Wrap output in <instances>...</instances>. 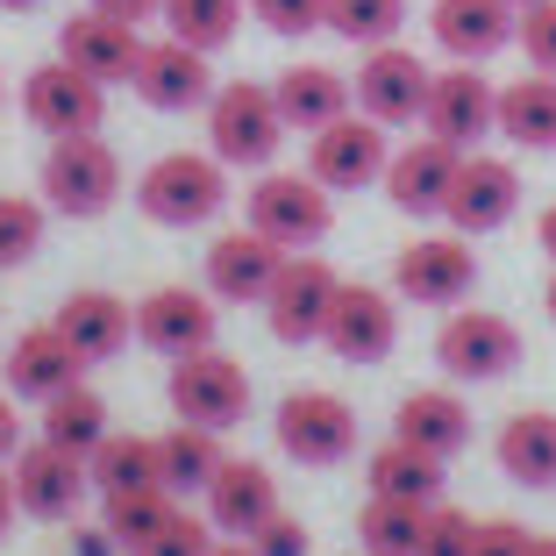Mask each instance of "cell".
Listing matches in <instances>:
<instances>
[{
    "label": "cell",
    "mask_w": 556,
    "mask_h": 556,
    "mask_svg": "<svg viewBox=\"0 0 556 556\" xmlns=\"http://www.w3.org/2000/svg\"><path fill=\"white\" fill-rule=\"evenodd\" d=\"M528 556H556V535H528Z\"/></svg>",
    "instance_id": "obj_50"
},
{
    "label": "cell",
    "mask_w": 556,
    "mask_h": 556,
    "mask_svg": "<svg viewBox=\"0 0 556 556\" xmlns=\"http://www.w3.org/2000/svg\"><path fill=\"white\" fill-rule=\"evenodd\" d=\"M421 528H428V507H407V500H371L357 514L364 556H414L421 549Z\"/></svg>",
    "instance_id": "obj_36"
},
{
    "label": "cell",
    "mask_w": 556,
    "mask_h": 556,
    "mask_svg": "<svg viewBox=\"0 0 556 556\" xmlns=\"http://www.w3.org/2000/svg\"><path fill=\"white\" fill-rule=\"evenodd\" d=\"M243 222L257 236H271L278 250H314L336 229V200L314 172H264L243 200Z\"/></svg>",
    "instance_id": "obj_3"
},
{
    "label": "cell",
    "mask_w": 556,
    "mask_h": 556,
    "mask_svg": "<svg viewBox=\"0 0 556 556\" xmlns=\"http://www.w3.org/2000/svg\"><path fill=\"white\" fill-rule=\"evenodd\" d=\"M535 236H542V257H549V264H556V200H549V207H542V222H535Z\"/></svg>",
    "instance_id": "obj_49"
},
{
    "label": "cell",
    "mask_w": 556,
    "mask_h": 556,
    "mask_svg": "<svg viewBox=\"0 0 556 556\" xmlns=\"http://www.w3.org/2000/svg\"><path fill=\"white\" fill-rule=\"evenodd\" d=\"M521 207V172H514L507 157H464L457 164V186H450V200H442V222L457 236H492L507 214Z\"/></svg>",
    "instance_id": "obj_19"
},
{
    "label": "cell",
    "mask_w": 556,
    "mask_h": 556,
    "mask_svg": "<svg viewBox=\"0 0 556 556\" xmlns=\"http://www.w3.org/2000/svg\"><path fill=\"white\" fill-rule=\"evenodd\" d=\"M93 471V492H136V485H164V457H157V435H108L86 457Z\"/></svg>",
    "instance_id": "obj_34"
},
{
    "label": "cell",
    "mask_w": 556,
    "mask_h": 556,
    "mask_svg": "<svg viewBox=\"0 0 556 556\" xmlns=\"http://www.w3.org/2000/svg\"><path fill=\"white\" fill-rule=\"evenodd\" d=\"M435 364L464 386H492L521 364V328L492 307H450V321L435 328Z\"/></svg>",
    "instance_id": "obj_6"
},
{
    "label": "cell",
    "mask_w": 556,
    "mask_h": 556,
    "mask_svg": "<svg viewBox=\"0 0 556 556\" xmlns=\"http://www.w3.org/2000/svg\"><path fill=\"white\" fill-rule=\"evenodd\" d=\"M286 257H293V250H278L271 236H257V229L243 222V229L214 236L200 271H207V293H214V300H229V307H264V293L278 286Z\"/></svg>",
    "instance_id": "obj_16"
},
{
    "label": "cell",
    "mask_w": 556,
    "mask_h": 556,
    "mask_svg": "<svg viewBox=\"0 0 556 556\" xmlns=\"http://www.w3.org/2000/svg\"><path fill=\"white\" fill-rule=\"evenodd\" d=\"M108 435H115V428H108V400H100L93 386H65L58 400H43V442H58L72 457H93Z\"/></svg>",
    "instance_id": "obj_32"
},
{
    "label": "cell",
    "mask_w": 556,
    "mask_h": 556,
    "mask_svg": "<svg viewBox=\"0 0 556 556\" xmlns=\"http://www.w3.org/2000/svg\"><path fill=\"white\" fill-rule=\"evenodd\" d=\"M136 556H214V521H207V514H186V507H179Z\"/></svg>",
    "instance_id": "obj_40"
},
{
    "label": "cell",
    "mask_w": 556,
    "mask_h": 556,
    "mask_svg": "<svg viewBox=\"0 0 556 556\" xmlns=\"http://www.w3.org/2000/svg\"><path fill=\"white\" fill-rule=\"evenodd\" d=\"M400 22H407V0H328L321 29L343 36V43L378 50V43H393V36H400Z\"/></svg>",
    "instance_id": "obj_37"
},
{
    "label": "cell",
    "mask_w": 556,
    "mask_h": 556,
    "mask_svg": "<svg viewBox=\"0 0 556 556\" xmlns=\"http://www.w3.org/2000/svg\"><path fill=\"white\" fill-rule=\"evenodd\" d=\"M58 328H65V343L79 350V364H108L129 350L136 336V307L108 286H79V293L58 300Z\"/></svg>",
    "instance_id": "obj_23"
},
{
    "label": "cell",
    "mask_w": 556,
    "mask_h": 556,
    "mask_svg": "<svg viewBox=\"0 0 556 556\" xmlns=\"http://www.w3.org/2000/svg\"><path fill=\"white\" fill-rule=\"evenodd\" d=\"M22 115L58 143V136H100V115H108V86L86 79L79 65L50 58L22 79Z\"/></svg>",
    "instance_id": "obj_11"
},
{
    "label": "cell",
    "mask_w": 556,
    "mask_h": 556,
    "mask_svg": "<svg viewBox=\"0 0 556 556\" xmlns=\"http://www.w3.org/2000/svg\"><path fill=\"white\" fill-rule=\"evenodd\" d=\"M514 22H521L514 0H435L428 8V36L450 65H485L492 50L514 43Z\"/></svg>",
    "instance_id": "obj_20"
},
{
    "label": "cell",
    "mask_w": 556,
    "mask_h": 556,
    "mask_svg": "<svg viewBox=\"0 0 556 556\" xmlns=\"http://www.w3.org/2000/svg\"><path fill=\"white\" fill-rule=\"evenodd\" d=\"M542 307H549V321H556V278H549V293H542Z\"/></svg>",
    "instance_id": "obj_53"
},
{
    "label": "cell",
    "mask_w": 556,
    "mask_h": 556,
    "mask_svg": "<svg viewBox=\"0 0 556 556\" xmlns=\"http://www.w3.org/2000/svg\"><path fill=\"white\" fill-rule=\"evenodd\" d=\"M250 15H257L271 36H314L321 15H328V0H250Z\"/></svg>",
    "instance_id": "obj_42"
},
{
    "label": "cell",
    "mask_w": 556,
    "mask_h": 556,
    "mask_svg": "<svg viewBox=\"0 0 556 556\" xmlns=\"http://www.w3.org/2000/svg\"><path fill=\"white\" fill-rule=\"evenodd\" d=\"M86 492H93L86 457H72V450H58V442L36 435L15 457V500H22V514H36V521H72Z\"/></svg>",
    "instance_id": "obj_18"
},
{
    "label": "cell",
    "mask_w": 556,
    "mask_h": 556,
    "mask_svg": "<svg viewBox=\"0 0 556 556\" xmlns=\"http://www.w3.org/2000/svg\"><path fill=\"white\" fill-rule=\"evenodd\" d=\"M136 207L157 222V229H207L214 214L229 207V164L200 157V150H164L136 179Z\"/></svg>",
    "instance_id": "obj_1"
},
{
    "label": "cell",
    "mask_w": 556,
    "mask_h": 556,
    "mask_svg": "<svg viewBox=\"0 0 556 556\" xmlns=\"http://www.w3.org/2000/svg\"><path fill=\"white\" fill-rule=\"evenodd\" d=\"M129 86H136L143 108H157V115H186V108H207L214 100V65H207V50L164 36V43H143Z\"/></svg>",
    "instance_id": "obj_17"
},
{
    "label": "cell",
    "mask_w": 556,
    "mask_h": 556,
    "mask_svg": "<svg viewBox=\"0 0 556 556\" xmlns=\"http://www.w3.org/2000/svg\"><path fill=\"white\" fill-rule=\"evenodd\" d=\"M164 29L214 58V50L243 29V0H164Z\"/></svg>",
    "instance_id": "obj_35"
},
{
    "label": "cell",
    "mask_w": 556,
    "mask_h": 556,
    "mask_svg": "<svg viewBox=\"0 0 556 556\" xmlns=\"http://www.w3.org/2000/svg\"><path fill=\"white\" fill-rule=\"evenodd\" d=\"M421 129L435 136V143H450V150H478L492 129H500V86H492L478 65L435 72L428 108H421Z\"/></svg>",
    "instance_id": "obj_12"
},
{
    "label": "cell",
    "mask_w": 556,
    "mask_h": 556,
    "mask_svg": "<svg viewBox=\"0 0 556 556\" xmlns=\"http://www.w3.org/2000/svg\"><path fill=\"white\" fill-rule=\"evenodd\" d=\"M514 50L528 58V72H549V79H556V0L521 8V22H514Z\"/></svg>",
    "instance_id": "obj_39"
},
{
    "label": "cell",
    "mask_w": 556,
    "mask_h": 556,
    "mask_svg": "<svg viewBox=\"0 0 556 556\" xmlns=\"http://www.w3.org/2000/svg\"><path fill=\"white\" fill-rule=\"evenodd\" d=\"M364 478H371V500H407V507H435V500H442V485H450V464L393 435L386 450H371Z\"/></svg>",
    "instance_id": "obj_28"
},
{
    "label": "cell",
    "mask_w": 556,
    "mask_h": 556,
    "mask_svg": "<svg viewBox=\"0 0 556 556\" xmlns=\"http://www.w3.org/2000/svg\"><path fill=\"white\" fill-rule=\"evenodd\" d=\"M207 500V521L214 535H229V542H250L264 521L278 514V478L264 471L257 457H229L222 471H214V485L200 492Z\"/></svg>",
    "instance_id": "obj_22"
},
{
    "label": "cell",
    "mask_w": 556,
    "mask_h": 556,
    "mask_svg": "<svg viewBox=\"0 0 556 556\" xmlns=\"http://www.w3.org/2000/svg\"><path fill=\"white\" fill-rule=\"evenodd\" d=\"M58 58H65V65H79L86 79H100V86H122V79H136L143 36H136V22L86 8V15H72L65 29H58Z\"/></svg>",
    "instance_id": "obj_21"
},
{
    "label": "cell",
    "mask_w": 556,
    "mask_h": 556,
    "mask_svg": "<svg viewBox=\"0 0 556 556\" xmlns=\"http://www.w3.org/2000/svg\"><path fill=\"white\" fill-rule=\"evenodd\" d=\"M500 136L514 150H556V79L549 72H521L514 86H500Z\"/></svg>",
    "instance_id": "obj_30"
},
{
    "label": "cell",
    "mask_w": 556,
    "mask_h": 556,
    "mask_svg": "<svg viewBox=\"0 0 556 556\" xmlns=\"http://www.w3.org/2000/svg\"><path fill=\"white\" fill-rule=\"evenodd\" d=\"M336 293H343L336 264H321L314 250H293L286 271H278V286L264 293V321H271L278 343H321L328 314H336Z\"/></svg>",
    "instance_id": "obj_9"
},
{
    "label": "cell",
    "mask_w": 556,
    "mask_h": 556,
    "mask_svg": "<svg viewBox=\"0 0 556 556\" xmlns=\"http://www.w3.org/2000/svg\"><path fill=\"white\" fill-rule=\"evenodd\" d=\"M43 222H50L43 200L0 193V271H15V264H29L36 250H43Z\"/></svg>",
    "instance_id": "obj_38"
},
{
    "label": "cell",
    "mask_w": 556,
    "mask_h": 556,
    "mask_svg": "<svg viewBox=\"0 0 556 556\" xmlns=\"http://www.w3.org/2000/svg\"><path fill=\"white\" fill-rule=\"evenodd\" d=\"M179 514V500L164 485H136V492H100V528L122 542V556H136L164 521Z\"/></svg>",
    "instance_id": "obj_33"
},
{
    "label": "cell",
    "mask_w": 556,
    "mask_h": 556,
    "mask_svg": "<svg viewBox=\"0 0 556 556\" xmlns=\"http://www.w3.org/2000/svg\"><path fill=\"white\" fill-rule=\"evenodd\" d=\"M157 457H164V492L172 500H193V492H207L214 485V471H222V435L214 428H193V421H179L172 435H157Z\"/></svg>",
    "instance_id": "obj_31"
},
{
    "label": "cell",
    "mask_w": 556,
    "mask_h": 556,
    "mask_svg": "<svg viewBox=\"0 0 556 556\" xmlns=\"http://www.w3.org/2000/svg\"><path fill=\"white\" fill-rule=\"evenodd\" d=\"M22 450H29V442H22V414H15V400L0 393V464L22 457Z\"/></svg>",
    "instance_id": "obj_45"
},
{
    "label": "cell",
    "mask_w": 556,
    "mask_h": 556,
    "mask_svg": "<svg viewBox=\"0 0 556 556\" xmlns=\"http://www.w3.org/2000/svg\"><path fill=\"white\" fill-rule=\"evenodd\" d=\"M86 8H100V15H122V22H150V15H164V0H86Z\"/></svg>",
    "instance_id": "obj_46"
},
{
    "label": "cell",
    "mask_w": 556,
    "mask_h": 556,
    "mask_svg": "<svg viewBox=\"0 0 556 556\" xmlns=\"http://www.w3.org/2000/svg\"><path fill=\"white\" fill-rule=\"evenodd\" d=\"M164 400H172V414H179V421L229 435V428L250 414V371L229 357V350H193V357L172 364Z\"/></svg>",
    "instance_id": "obj_5"
},
{
    "label": "cell",
    "mask_w": 556,
    "mask_h": 556,
    "mask_svg": "<svg viewBox=\"0 0 556 556\" xmlns=\"http://www.w3.org/2000/svg\"><path fill=\"white\" fill-rule=\"evenodd\" d=\"M122 200V157L100 136H58L43 157V207L72 214V222H93Z\"/></svg>",
    "instance_id": "obj_4"
},
{
    "label": "cell",
    "mask_w": 556,
    "mask_h": 556,
    "mask_svg": "<svg viewBox=\"0 0 556 556\" xmlns=\"http://www.w3.org/2000/svg\"><path fill=\"white\" fill-rule=\"evenodd\" d=\"M278 143H286V115H278V93L257 79H229L214 86L207 100V150L222 164H243V172H271Z\"/></svg>",
    "instance_id": "obj_2"
},
{
    "label": "cell",
    "mask_w": 556,
    "mask_h": 556,
    "mask_svg": "<svg viewBox=\"0 0 556 556\" xmlns=\"http://www.w3.org/2000/svg\"><path fill=\"white\" fill-rule=\"evenodd\" d=\"M0 8H8V15H29V8H43V0H0Z\"/></svg>",
    "instance_id": "obj_52"
},
{
    "label": "cell",
    "mask_w": 556,
    "mask_h": 556,
    "mask_svg": "<svg viewBox=\"0 0 556 556\" xmlns=\"http://www.w3.org/2000/svg\"><path fill=\"white\" fill-rule=\"evenodd\" d=\"M386 164H393L386 122L357 115V108H350L343 122L314 129V143H307V172L328 186V193H364V186H386Z\"/></svg>",
    "instance_id": "obj_7"
},
{
    "label": "cell",
    "mask_w": 556,
    "mask_h": 556,
    "mask_svg": "<svg viewBox=\"0 0 556 556\" xmlns=\"http://www.w3.org/2000/svg\"><path fill=\"white\" fill-rule=\"evenodd\" d=\"M250 549H257V556H314V535L293 521V514H271V521L250 535Z\"/></svg>",
    "instance_id": "obj_43"
},
{
    "label": "cell",
    "mask_w": 556,
    "mask_h": 556,
    "mask_svg": "<svg viewBox=\"0 0 556 556\" xmlns=\"http://www.w3.org/2000/svg\"><path fill=\"white\" fill-rule=\"evenodd\" d=\"M328 350L343 364H386L400 343V293H386V286H350L343 278V293H336V314H328Z\"/></svg>",
    "instance_id": "obj_15"
},
{
    "label": "cell",
    "mask_w": 556,
    "mask_h": 556,
    "mask_svg": "<svg viewBox=\"0 0 556 556\" xmlns=\"http://www.w3.org/2000/svg\"><path fill=\"white\" fill-rule=\"evenodd\" d=\"M428 86H435V72L414 50L378 43V50H364V65H357V115L386 122V129H414L428 108Z\"/></svg>",
    "instance_id": "obj_13"
},
{
    "label": "cell",
    "mask_w": 556,
    "mask_h": 556,
    "mask_svg": "<svg viewBox=\"0 0 556 556\" xmlns=\"http://www.w3.org/2000/svg\"><path fill=\"white\" fill-rule=\"evenodd\" d=\"M278 93V115H286V129H328V122H343L350 108H357V86L343 79L336 65H286L271 79Z\"/></svg>",
    "instance_id": "obj_26"
},
{
    "label": "cell",
    "mask_w": 556,
    "mask_h": 556,
    "mask_svg": "<svg viewBox=\"0 0 556 556\" xmlns=\"http://www.w3.org/2000/svg\"><path fill=\"white\" fill-rule=\"evenodd\" d=\"M471 157V150H450L435 143V136H414L407 150H393V164H386V193H393L400 214H442V200H450V186H457V164Z\"/></svg>",
    "instance_id": "obj_24"
},
{
    "label": "cell",
    "mask_w": 556,
    "mask_h": 556,
    "mask_svg": "<svg viewBox=\"0 0 556 556\" xmlns=\"http://www.w3.org/2000/svg\"><path fill=\"white\" fill-rule=\"evenodd\" d=\"M72 549H79V556H122V542L108 535V528H79V535H72Z\"/></svg>",
    "instance_id": "obj_47"
},
{
    "label": "cell",
    "mask_w": 556,
    "mask_h": 556,
    "mask_svg": "<svg viewBox=\"0 0 556 556\" xmlns=\"http://www.w3.org/2000/svg\"><path fill=\"white\" fill-rule=\"evenodd\" d=\"M79 371H86V364H79V350L65 343V328H58V321L15 336V350L0 357V378L15 386V400H36V407L58 400L65 386H79Z\"/></svg>",
    "instance_id": "obj_25"
},
{
    "label": "cell",
    "mask_w": 556,
    "mask_h": 556,
    "mask_svg": "<svg viewBox=\"0 0 556 556\" xmlns=\"http://www.w3.org/2000/svg\"><path fill=\"white\" fill-rule=\"evenodd\" d=\"M15 514H22V500H15V471H8V464H0V535H8V528H15Z\"/></svg>",
    "instance_id": "obj_48"
},
{
    "label": "cell",
    "mask_w": 556,
    "mask_h": 556,
    "mask_svg": "<svg viewBox=\"0 0 556 556\" xmlns=\"http://www.w3.org/2000/svg\"><path fill=\"white\" fill-rule=\"evenodd\" d=\"M471 542H478V521L464 507H428V528H421V549L414 556H471Z\"/></svg>",
    "instance_id": "obj_41"
},
{
    "label": "cell",
    "mask_w": 556,
    "mask_h": 556,
    "mask_svg": "<svg viewBox=\"0 0 556 556\" xmlns=\"http://www.w3.org/2000/svg\"><path fill=\"white\" fill-rule=\"evenodd\" d=\"M271 435L278 450L293 464H307V471H328V464H343L350 450H357V414H350V400L336 393H286L271 414Z\"/></svg>",
    "instance_id": "obj_8"
},
{
    "label": "cell",
    "mask_w": 556,
    "mask_h": 556,
    "mask_svg": "<svg viewBox=\"0 0 556 556\" xmlns=\"http://www.w3.org/2000/svg\"><path fill=\"white\" fill-rule=\"evenodd\" d=\"M471 556H528V528L521 521H478Z\"/></svg>",
    "instance_id": "obj_44"
},
{
    "label": "cell",
    "mask_w": 556,
    "mask_h": 556,
    "mask_svg": "<svg viewBox=\"0 0 556 556\" xmlns=\"http://www.w3.org/2000/svg\"><path fill=\"white\" fill-rule=\"evenodd\" d=\"M514 8H535V0H514Z\"/></svg>",
    "instance_id": "obj_54"
},
{
    "label": "cell",
    "mask_w": 556,
    "mask_h": 556,
    "mask_svg": "<svg viewBox=\"0 0 556 556\" xmlns=\"http://www.w3.org/2000/svg\"><path fill=\"white\" fill-rule=\"evenodd\" d=\"M0 100H8V79H0Z\"/></svg>",
    "instance_id": "obj_55"
},
{
    "label": "cell",
    "mask_w": 556,
    "mask_h": 556,
    "mask_svg": "<svg viewBox=\"0 0 556 556\" xmlns=\"http://www.w3.org/2000/svg\"><path fill=\"white\" fill-rule=\"evenodd\" d=\"M500 471L528 492H556V414L549 407H521L500 428Z\"/></svg>",
    "instance_id": "obj_29"
},
{
    "label": "cell",
    "mask_w": 556,
    "mask_h": 556,
    "mask_svg": "<svg viewBox=\"0 0 556 556\" xmlns=\"http://www.w3.org/2000/svg\"><path fill=\"white\" fill-rule=\"evenodd\" d=\"M471 286H478V257H471V236H421V243H407L400 250V264H393V293L400 300H414V307H464L471 300Z\"/></svg>",
    "instance_id": "obj_10"
},
{
    "label": "cell",
    "mask_w": 556,
    "mask_h": 556,
    "mask_svg": "<svg viewBox=\"0 0 556 556\" xmlns=\"http://www.w3.org/2000/svg\"><path fill=\"white\" fill-rule=\"evenodd\" d=\"M136 343L172 364L193 350H214V293L207 286H150L136 300Z\"/></svg>",
    "instance_id": "obj_14"
},
{
    "label": "cell",
    "mask_w": 556,
    "mask_h": 556,
    "mask_svg": "<svg viewBox=\"0 0 556 556\" xmlns=\"http://www.w3.org/2000/svg\"><path fill=\"white\" fill-rule=\"evenodd\" d=\"M393 435L414 442V450H428V457H457V450H471V407H464L457 393H442V386H428V393H407L393 414Z\"/></svg>",
    "instance_id": "obj_27"
},
{
    "label": "cell",
    "mask_w": 556,
    "mask_h": 556,
    "mask_svg": "<svg viewBox=\"0 0 556 556\" xmlns=\"http://www.w3.org/2000/svg\"><path fill=\"white\" fill-rule=\"evenodd\" d=\"M214 556H257L250 542H214Z\"/></svg>",
    "instance_id": "obj_51"
}]
</instances>
